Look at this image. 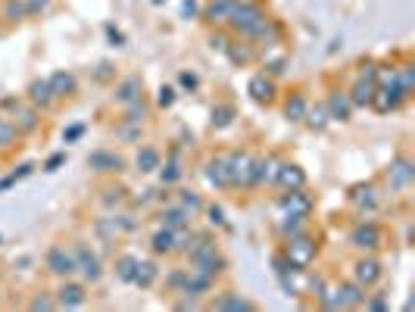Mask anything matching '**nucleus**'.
<instances>
[{"mask_svg": "<svg viewBox=\"0 0 415 312\" xmlns=\"http://www.w3.org/2000/svg\"><path fill=\"white\" fill-rule=\"evenodd\" d=\"M415 181V163L409 156H396L394 163L388 166V184L390 190H409Z\"/></svg>", "mask_w": 415, "mask_h": 312, "instance_id": "11", "label": "nucleus"}, {"mask_svg": "<svg viewBox=\"0 0 415 312\" xmlns=\"http://www.w3.org/2000/svg\"><path fill=\"white\" fill-rule=\"evenodd\" d=\"M28 103H32L34 109H41V113L56 103V97H54V91H50L47 78H34V82L28 85Z\"/></svg>", "mask_w": 415, "mask_h": 312, "instance_id": "19", "label": "nucleus"}, {"mask_svg": "<svg viewBox=\"0 0 415 312\" xmlns=\"http://www.w3.org/2000/svg\"><path fill=\"white\" fill-rule=\"evenodd\" d=\"M141 91H144V82L137 78V75H128V78H122V82L116 85V103H122V107H128V103L141 100Z\"/></svg>", "mask_w": 415, "mask_h": 312, "instance_id": "23", "label": "nucleus"}, {"mask_svg": "<svg viewBox=\"0 0 415 312\" xmlns=\"http://www.w3.org/2000/svg\"><path fill=\"white\" fill-rule=\"evenodd\" d=\"M3 107H13V125L19 135H32V131H38V125H41V109H34L32 103H19V100H3Z\"/></svg>", "mask_w": 415, "mask_h": 312, "instance_id": "9", "label": "nucleus"}, {"mask_svg": "<svg viewBox=\"0 0 415 312\" xmlns=\"http://www.w3.org/2000/svg\"><path fill=\"white\" fill-rule=\"evenodd\" d=\"M325 109H328V119H337V122H350V115H353V100H350L347 91H334L328 94L325 100Z\"/></svg>", "mask_w": 415, "mask_h": 312, "instance_id": "16", "label": "nucleus"}, {"mask_svg": "<svg viewBox=\"0 0 415 312\" xmlns=\"http://www.w3.org/2000/svg\"><path fill=\"white\" fill-rule=\"evenodd\" d=\"M232 122H234V107L232 103H218L212 109V129H228Z\"/></svg>", "mask_w": 415, "mask_h": 312, "instance_id": "37", "label": "nucleus"}, {"mask_svg": "<svg viewBox=\"0 0 415 312\" xmlns=\"http://www.w3.org/2000/svg\"><path fill=\"white\" fill-rule=\"evenodd\" d=\"M72 259H75V275H78L85 285H97V281L103 278V263L88 244H75Z\"/></svg>", "mask_w": 415, "mask_h": 312, "instance_id": "5", "label": "nucleus"}, {"mask_svg": "<svg viewBox=\"0 0 415 312\" xmlns=\"http://www.w3.org/2000/svg\"><path fill=\"white\" fill-rule=\"evenodd\" d=\"M178 82H181V88L194 91V88H197V85H200V78H197V75H194V72H181V75H178Z\"/></svg>", "mask_w": 415, "mask_h": 312, "instance_id": "44", "label": "nucleus"}, {"mask_svg": "<svg viewBox=\"0 0 415 312\" xmlns=\"http://www.w3.org/2000/svg\"><path fill=\"white\" fill-rule=\"evenodd\" d=\"M281 163H284V159L275 153H269L266 159H256V184H275Z\"/></svg>", "mask_w": 415, "mask_h": 312, "instance_id": "24", "label": "nucleus"}, {"mask_svg": "<svg viewBox=\"0 0 415 312\" xmlns=\"http://www.w3.org/2000/svg\"><path fill=\"white\" fill-rule=\"evenodd\" d=\"M203 212L210 216L206 222H210L212 228H228V219H225V210H222V206H203Z\"/></svg>", "mask_w": 415, "mask_h": 312, "instance_id": "41", "label": "nucleus"}, {"mask_svg": "<svg viewBox=\"0 0 415 312\" xmlns=\"http://www.w3.org/2000/svg\"><path fill=\"white\" fill-rule=\"evenodd\" d=\"M374 88H378V66H374V63H366V66H362V72L356 75L353 88L347 91L350 100H353V107H368Z\"/></svg>", "mask_w": 415, "mask_h": 312, "instance_id": "6", "label": "nucleus"}, {"mask_svg": "<svg viewBox=\"0 0 415 312\" xmlns=\"http://www.w3.org/2000/svg\"><path fill=\"white\" fill-rule=\"evenodd\" d=\"M47 82H50V91H54L56 100H63V97L75 94V75H72V72H54Z\"/></svg>", "mask_w": 415, "mask_h": 312, "instance_id": "29", "label": "nucleus"}, {"mask_svg": "<svg viewBox=\"0 0 415 312\" xmlns=\"http://www.w3.org/2000/svg\"><path fill=\"white\" fill-rule=\"evenodd\" d=\"M0 244H3V238H0Z\"/></svg>", "mask_w": 415, "mask_h": 312, "instance_id": "49", "label": "nucleus"}, {"mask_svg": "<svg viewBox=\"0 0 415 312\" xmlns=\"http://www.w3.org/2000/svg\"><path fill=\"white\" fill-rule=\"evenodd\" d=\"M153 3H163V0H153Z\"/></svg>", "mask_w": 415, "mask_h": 312, "instance_id": "48", "label": "nucleus"}, {"mask_svg": "<svg viewBox=\"0 0 415 312\" xmlns=\"http://www.w3.org/2000/svg\"><path fill=\"white\" fill-rule=\"evenodd\" d=\"M247 94H250L256 103H272V100H275V82H272V75H266V72L253 75L250 82H247Z\"/></svg>", "mask_w": 415, "mask_h": 312, "instance_id": "17", "label": "nucleus"}, {"mask_svg": "<svg viewBox=\"0 0 415 312\" xmlns=\"http://www.w3.org/2000/svg\"><path fill=\"white\" fill-rule=\"evenodd\" d=\"M303 122L309 125V129H325L331 119H328V109H325V103L322 107H309L306 109V115H303Z\"/></svg>", "mask_w": 415, "mask_h": 312, "instance_id": "38", "label": "nucleus"}, {"mask_svg": "<svg viewBox=\"0 0 415 312\" xmlns=\"http://www.w3.org/2000/svg\"><path fill=\"white\" fill-rule=\"evenodd\" d=\"M381 278H384V269H381V263H378L372 253H366V256L353 265V281H356V285H362L366 291H368V287H374Z\"/></svg>", "mask_w": 415, "mask_h": 312, "instance_id": "13", "label": "nucleus"}, {"mask_svg": "<svg viewBox=\"0 0 415 312\" xmlns=\"http://www.w3.org/2000/svg\"><path fill=\"white\" fill-rule=\"evenodd\" d=\"M284 253L287 259H291L293 265H297L300 271H306L309 265L315 263V256H319V244H315L313 238H309L306 231H300V234H291V238H284Z\"/></svg>", "mask_w": 415, "mask_h": 312, "instance_id": "2", "label": "nucleus"}, {"mask_svg": "<svg viewBox=\"0 0 415 312\" xmlns=\"http://www.w3.org/2000/svg\"><path fill=\"white\" fill-rule=\"evenodd\" d=\"M191 212H184L181 206H166V210H159V225L163 228H172V231H178V228H188L191 225Z\"/></svg>", "mask_w": 415, "mask_h": 312, "instance_id": "25", "label": "nucleus"}, {"mask_svg": "<svg viewBox=\"0 0 415 312\" xmlns=\"http://www.w3.org/2000/svg\"><path fill=\"white\" fill-rule=\"evenodd\" d=\"M159 163H163V156H159L157 147H141L135 156V169L137 172H157Z\"/></svg>", "mask_w": 415, "mask_h": 312, "instance_id": "30", "label": "nucleus"}, {"mask_svg": "<svg viewBox=\"0 0 415 312\" xmlns=\"http://www.w3.org/2000/svg\"><path fill=\"white\" fill-rule=\"evenodd\" d=\"M191 256V269H200L203 275H210V278H218L225 269H228V259L222 256V250L216 247V241H206V244H200L194 253H188Z\"/></svg>", "mask_w": 415, "mask_h": 312, "instance_id": "4", "label": "nucleus"}, {"mask_svg": "<svg viewBox=\"0 0 415 312\" xmlns=\"http://www.w3.org/2000/svg\"><path fill=\"white\" fill-rule=\"evenodd\" d=\"M47 3H50V0H25V10H28V13H41Z\"/></svg>", "mask_w": 415, "mask_h": 312, "instance_id": "47", "label": "nucleus"}, {"mask_svg": "<svg viewBox=\"0 0 415 312\" xmlns=\"http://www.w3.org/2000/svg\"><path fill=\"white\" fill-rule=\"evenodd\" d=\"M178 206H181L184 212H191V216H197V212H203V197H200L197 190H178Z\"/></svg>", "mask_w": 415, "mask_h": 312, "instance_id": "34", "label": "nucleus"}, {"mask_svg": "<svg viewBox=\"0 0 415 312\" xmlns=\"http://www.w3.org/2000/svg\"><path fill=\"white\" fill-rule=\"evenodd\" d=\"M228 60L234 63V66H247V63H253L256 60V44H250V41H244V44H228V47L222 50Z\"/></svg>", "mask_w": 415, "mask_h": 312, "instance_id": "28", "label": "nucleus"}, {"mask_svg": "<svg viewBox=\"0 0 415 312\" xmlns=\"http://www.w3.org/2000/svg\"><path fill=\"white\" fill-rule=\"evenodd\" d=\"M396 69V78H400V85L412 94V88H415V66L412 63H403V66H394Z\"/></svg>", "mask_w": 415, "mask_h": 312, "instance_id": "39", "label": "nucleus"}, {"mask_svg": "<svg viewBox=\"0 0 415 312\" xmlns=\"http://www.w3.org/2000/svg\"><path fill=\"white\" fill-rule=\"evenodd\" d=\"M28 309H34V312L38 309H56V297H50V293L47 297H34L32 303H28Z\"/></svg>", "mask_w": 415, "mask_h": 312, "instance_id": "42", "label": "nucleus"}, {"mask_svg": "<svg viewBox=\"0 0 415 312\" xmlns=\"http://www.w3.org/2000/svg\"><path fill=\"white\" fill-rule=\"evenodd\" d=\"M350 203H353L359 212L374 210V206H378V188H374L372 181H366V184H353V188H350Z\"/></svg>", "mask_w": 415, "mask_h": 312, "instance_id": "21", "label": "nucleus"}, {"mask_svg": "<svg viewBox=\"0 0 415 312\" xmlns=\"http://www.w3.org/2000/svg\"><path fill=\"white\" fill-rule=\"evenodd\" d=\"M150 250H153V256H169V253H175V231L159 225V231L150 238Z\"/></svg>", "mask_w": 415, "mask_h": 312, "instance_id": "27", "label": "nucleus"}, {"mask_svg": "<svg viewBox=\"0 0 415 312\" xmlns=\"http://www.w3.org/2000/svg\"><path fill=\"white\" fill-rule=\"evenodd\" d=\"M234 7H238V0H210L203 10V19L210 22V25H228V19H232Z\"/></svg>", "mask_w": 415, "mask_h": 312, "instance_id": "18", "label": "nucleus"}, {"mask_svg": "<svg viewBox=\"0 0 415 312\" xmlns=\"http://www.w3.org/2000/svg\"><path fill=\"white\" fill-rule=\"evenodd\" d=\"M125 159L119 153H113V150H94V153L88 156V169L100 172V175H116V172H122Z\"/></svg>", "mask_w": 415, "mask_h": 312, "instance_id": "15", "label": "nucleus"}, {"mask_svg": "<svg viewBox=\"0 0 415 312\" xmlns=\"http://www.w3.org/2000/svg\"><path fill=\"white\" fill-rule=\"evenodd\" d=\"M210 306H212V309H244V312L256 309V303H253V300L240 297V293H234V291H225L222 297H216Z\"/></svg>", "mask_w": 415, "mask_h": 312, "instance_id": "26", "label": "nucleus"}, {"mask_svg": "<svg viewBox=\"0 0 415 312\" xmlns=\"http://www.w3.org/2000/svg\"><path fill=\"white\" fill-rule=\"evenodd\" d=\"M16 141H19V131H16L13 119H7V115H0V150L16 147Z\"/></svg>", "mask_w": 415, "mask_h": 312, "instance_id": "35", "label": "nucleus"}, {"mask_svg": "<svg viewBox=\"0 0 415 312\" xmlns=\"http://www.w3.org/2000/svg\"><path fill=\"white\" fill-rule=\"evenodd\" d=\"M266 22H269V13L259 7L256 0H238V7H234L232 19H228V28L234 34H240L244 41H253Z\"/></svg>", "mask_w": 415, "mask_h": 312, "instance_id": "1", "label": "nucleus"}, {"mask_svg": "<svg viewBox=\"0 0 415 312\" xmlns=\"http://www.w3.org/2000/svg\"><path fill=\"white\" fill-rule=\"evenodd\" d=\"M63 163H66V153H56V156H50L47 163H44V172H56Z\"/></svg>", "mask_w": 415, "mask_h": 312, "instance_id": "46", "label": "nucleus"}, {"mask_svg": "<svg viewBox=\"0 0 415 312\" xmlns=\"http://www.w3.org/2000/svg\"><path fill=\"white\" fill-rule=\"evenodd\" d=\"M137 263H141V259H137L135 253H122V256L116 259V278H119V281H125V285H135Z\"/></svg>", "mask_w": 415, "mask_h": 312, "instance_id": "32", "label": "nucleus"}, {"mask_svg": "<svg viewBox=\"0 0 415 312\" xmlns=\"http://www.w3.org/2000/svg\"><path fill=\"white\" fill-rule=\"evenodd\" d=\"M334 291H337V303H341V309H359L362 300H366V287L356 285V281L334 285Z\"/></svg>", "mask_w": 415, "mask_h": 312, "instance_id": "20", "label": "nucleus"}, {"mask_svg": "<svg viewBox=\"0 0 415 312\" xmlns=\"http://www.w3.org/2000/svg\"><path fill=\"white\" fill-rule=\"evenodd\" d=\"M172 103H175V88L163 85V88H159V107H172Z\"/></svg>", "mask_w": 415, "mask_h": 312, "instance_id": "43", "label": "nucleus"}, {"mask_svg": "<svg viewBox=\"0 0 415 312\" xmlns=\"http://www.w3.org/2000/svg\"><path fill=\"white\" fill-rule=\"evenodd\" d=\"M350 244L359 253H374L384 247V231L374 222H359L353 231H350Z\"/></svg>", "mask_w": 415, "mask_h": 312, "instance_id": "7", "label": "nucleus"}, {"mask_svg": "<svg viewBox=\"0 0 415 312\" xmlns=\"http://www.w3.org/2000/svg\"><path fill=\"white\" fill-rule=\"evenodd\" d=\"M88 303V285L85 281L63 278L60 291H56V309H78Z\"/></svg>", "mask_w": 415, "mask_h": 312, "instance_id": "10", "label": "nucleus"}, {"mask_svg": "<svg viewBox=\"0 0 415 312\" xmlns=\"http://www.w3.org/2000/svg\"><path fill=\"white\" fill-rule=\"evenodd\" d=\"M159 178H163L166 188H172V184L181 178V163H178V156H169V159H166V166L159 163Z\"/></svg>", "mask_w": 415, "mask_h": 312, "instance_id": "36", "label": "nucleus"}, {"mask_svg": "<svg viewBox=\"0 0 415 312\" xmlns=\"http://www.w3.org/2000/svg\"><path fill=\"white\" fill-rule=\"evenodd\" d=\"M85 135V125H72L69 131H63V141L66 144H72V141H78V137Z\"/></svg>", "mask_w": 415, "mask_h": 312, "instance_id": "45", "label": "nucleus"}, {"mask_svg": "<svg viewBox=\"0 0 415 312\" xmlns=\"http://www.w3.org/2000/svg\"><path fill=\"white\" fill-rule=\"evenodd\" d=\"M275 184L284 190H297V188H306V172L300 169L297 163H281L278 169V178H275Z\"/></svg>", "mask_w": 415, "mask_h": 312, "instance_id": "22", "label": "nucleus"}, {"mask_svg": "<svg viewBox=\"0 0 415 312\" xmlns=\"http://www.w3.org/2000/svg\"><path fill=\"white\" fill-rule=\"evenodd\" d=\"M309 109V100L303 94H291L284 100V119L287 122H303V115H306Z\"/></svg>", "mask_w": 415, "mask_h": 312, "instance_id": "31", "label": "nucleus"}, {"mask_svg": "<svg viewBox=\"0 0 415 312\" xmlns=\"http://www.w3.org/2000/svg\"><path fill=\"white\" fill-rule=\"evenodd\" d=\"M44 265H47L50 275H56V278H72L75 275V259H72V250H66V247H50L47 256H44Z\"/></svg>", "mask_w": 415, "mask_h": 312, "instance_id": "12", "label": "nucleus"}, {"mask_svg": "<svg viewBox=\"0 0 415 312\" xmlns=\"http://www.w3.org/2000/svg\"><path fill=\"white\" fill-rule=\"evenodd\" d=\"M228 175H232V188H256V156L247 150L228 153Z\"/></svg>", "mask_w": 415, "mask_h": 312, "instance_id": "3", "label": "nucleus"}, {"mask_svg": "<svg viewBox=\"0 0 415 312\" xmlns=\"http://www.w3.org/2000/svg\"><path fill=\"white\" fill-rule=\"evenodd\" d=\"M313 197L306 194V188H297V190H284L278 200V210L281 216H297V219H309L313 216Z\"/></svg>", "mask_w": 415, "mask_h": 312, "instance_id": "8", "label": "nucleus"}, {"mask_svg": "<svg viewBox=\"0 0 415 312\" xmlns=\"http://www.w3.org/2000/svg\"><path fill=\"white\" fill-rule=\"evenodd\" d=\"M25 13H28L25 0H7V3H3V16H7V22H19Z\"/></svg>", "mask_w": 415, "mask_h": 312, "instance_id": "40", "label": "nucleus"}, {"mask_svg": "<svg viewBox=\"0 0 415 312\" xmlns=\"http://www.w3.org/2000/svg\"><path fill=\"white\" fill-rule=\"evenodd\" d=\"M157 278H159L157 263H137V271H135V287L147 291V287L157 285Z\"/></svg>", "mask_w": 415, "mask_h": 312, "instance_id": "33", "label": "nucleus"}, {"mask_svg": "<svg viewBox=\"0 0 415 312\" xmlns=\"http://www.w3.org/2000/svg\"><path fill=\"white\" fill-rule=\"evenodd\" d=\"M206 181L216 190H232V175H228V153H216L206 163Z\"/></svg>", "mask_w": 415, "mask_h": 312, "instance_id": "14", "label": "nucleus"}]
</instances>
